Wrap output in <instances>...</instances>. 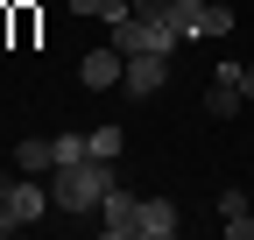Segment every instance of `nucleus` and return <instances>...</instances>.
Instances as JSON below:
<instances>
[{
  "instance_id": "nucleus-1",
  "label": "nucleus",
  "mask_w": 254,
  "mask_h": 240,
  "mask_svg": "<svg viewBox=\"0 0 254 240\" xmlns=\"http://www.w3.org/2000/svg\"><path fill=\"white\" fill-rule=\"evenodd\" d=\"M120 184L106 156H78V163H57L50 170V198L64 205V212H99V198Z\"/></svg>"
},
{
  "instance_id": "nucleus-2",
  "label": "nucleus",
  "mask_w": 254,
  "mask_h": 240,
  "mask_svg": "<svg viewBox=\"0 0 254 240\" xmlns=\"http://www.w3.org/2000/svg\"><path fill=\"white\" fill-rule=\"evenodd\" d=\"M106 28H113V50H120V57H141V50H163V57H170V50H177V28L155 21V14H134V7H127L120 21H106Z\"/></svg>"
},
{
  "instance_id": "nucleus-3",
  "label": "nucleus",
  "mask_w": 254,
  "mask_h": 240,
  "mask_svg": "<svg viewBox=\"0 0 254 240\" xmlns=\"http://www.w3.org/2000/svg\"><path fill=\"white\" fill-rule=\"evenodd\" d=\"M163 21L177 28V43L184 36H233V7H212V0H170Z\"/></svg>"
},
{
  "instance_id": "nucleus-4",
  "label": "nucleus",
  "mask_w": 254,
  "mask_h": 240,
  "mask_svg": "<svg viewBox=\"0 0 254 240\" xmlns=\"http://www.w3.org/2000/svg\"><path fill=\"white\" fill-rule=\"evenodd\" d=\"M43 205H57L43 184H36V177H7V170H0V212H7L14 226H28V219H43Z\"/></svg>"
},
{
  "instance_id": "nucleus-5",
  "label": "nucleus",
  "mask_w": 254,
  "mask_h": 240,
  "mask_svg": "<svg viewBox=\"0 0 254 240\" xmlns=\"http://www.w3.org/2000/svg\"><path fill=\"white\" fill-rule=\"evenodd\" d=\"M99 233L106 240H141V198H127L120 184L99 198Z\"/></svg>"
},
{
  "instance_id": "nucleus-6",
  "label": "nucleus",
  "mask_w": 254,
  "mask_h": 240,
  "mask_svg": "<svg viewBox=\"0 0 254 240\" xmlns=\"http://www.w3.org/2000/svg\"><path fill=\"white\" fill-rule=\"evenodd\" d=\"M127 92H134V99H155V92H163V85H170V57L163 50H141V57H127Z\"/></svg>"
},
{
  "instance_id": "nucleus-7",
  "label": "nucleus",
  "mask_w": 254,
  "mask_h": 240,
  "mask_svg": "<svg viewBox=\"0 0 254 240\" xmlns=\"http://www.w3.org/2000/svg\"><path fill=\"white\" fill-rule=\"evenodd\" d=\"M78 78L92 85V92H113V85L127 78V57H120V50H92L85 64H78Z\"/></svg>"
},
{
  "instance_id": "nucleus-8",
  "label": "nucleus",
  "mask_w": 254,
  "mask_h": 240,
  "mask_svg": "<svg viewBox=\"0 0 254 240\" xmlns=\"http://www.w3.org/2000/svg\"><path fill=\"white\" fill-rule=\"evenodd\" d=\"M177 233V205L170 198H141V240H170Z\"/></svg>"
},
{
  "instance_id": "nucleus-9",
  "label": "nucleus",
  "mask_w": 254,
  "mask_h": 240,
  "mask_svg": "<svg viewBox=\"0 0 254 240\" xmlns=\"http://www.w3.org/2000/svg\"><path fill=\"white\" fill-rule=\"evenodd\" d=\"M14 170H28V177L57 170V141H21V148H14Z\"/></svg>"
},
{
  "instance_id": "nucleus-10",
  "label": "nucleus",
  "mask_w": 254,
  "mask_h": 240,
  "mask_svg": "<svg viewBox=\"0 0 254 240\" xmlns=\"http://www.w3.org/2000/svg\"><path fill=\"white\" fill-rule=\"evenodd\" d=\"M205 106H212V120H233V113H240L247 99L233 92V85H226V78H212V92H205Z\"/></svg>"
},
{
  "instance_id": "nucleus-11",
  "label": "nucleus",
  "mask_w": 254,
  "mask_h": 240,
  "mask_svg": "<svg viewBox=\"0 0 254 240\" xmlns=\"http://www.w3.org/2000/svg\"><path fill=\"white\" fill-rule=\"evenodd\" d=\"M120 148H127V134H120V127H92V134H85V156H106V163H113Z\"/></svg>"
},
{
  "instance_id": "nucleus-12",
  "label": "nucleus",
  "mask_w": 254,
  "mask_h": 240,
  "mask_svg": "<svg viewBox=\"0 0 254 240\" xmlns=\"http://www.w3.org/2000/svg\"><path fill=\"white\" fill-rule=\"evenodd\" d=\"M219 78H226L240 99H254V64H233V57H226V64H219Z\"/></svg>"
},
{
  "instance_id": "nucleus-13",
  "label": "nucleus",
  "mask_w": 254,
  "mask_h": 240,
  "mask_svg": "<svg viewBox=\"0 0 254 240\" xmlns=\"http://www.w3.org/2000/svg\"><path fill=\"white\" fill-rule=\"evenodd\" d=\"M71 7H78V14H99V21H120L134 0H71Z\"/></svg>"
},
{
  "instance_id": "nucleus-14",
  "label": "nucleus",
  "mask_w": 254,
  "mask_h": 240,
  "mask_svg": "<svg viewBox=\"0 0 254 240\" xmlns=\"http://www.w3.org/2000/svg\"><path fill=\"white\" fill-rule=\"evenodd\" d=\"M50 141H57V163H78L85 156V134H50Z\"/></svg>"
},
{
  "instance_id": "nucleus-15",
  "label": "nucleus",
  "mask_w": 254,
  "mask_h": 240,
  "mask_svg": "<svg viewBox=\"0 0 254 240\" xmlns=\"http://www.w3.org/2000/svg\"><path fill=\"white\" fill-rule=\"evenodd\" d=\"M163 7H170V0H134V14H155V21H163Z\"/></svg>"
},
{
  "instance_id": "nucleus-16",
  "label": "nucleus",
  "mask_w": 254,
  "mask_h": 240,
  "mask_svg": "<svg viewBox=\"0 0 254 240\" xmlns=\"http://www.w3.org/2000/svg\"><path fill=\"white\" fill-rule=\"evenodd\" d=\"M0 233H14V219H7V212H0Z\"/></svg>"
}]
</instances>
